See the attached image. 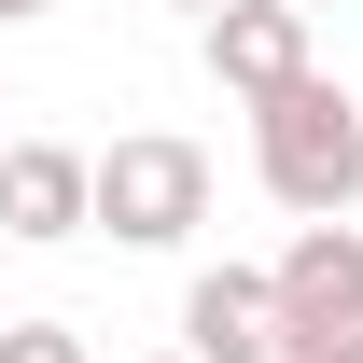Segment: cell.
<instances>
[{"label":"cell","mask_w":363,"mask_h":363,"mask_svg":"<svg viewBox=\"0 0 363 363\" xmlns=\"http://www.w3.org/2000/svg\"><path fill=\"white\" fill-rule=\"evenodd\" d=\"M350 224H363V210H350Z\"/></svg>","instance_id":"12"},{"label":"cell","mask_w":363,"mask_h":363,"mask_svg":"<svg viewBox=\"0 0 363 363\" xmlns=\"http://www.w3.org/2000/svg\"><path fill=\"white\" fill-rule=\"evenodd\" d=\"M196 43H210V84H224L238 112H252V98H279L294 70H321L294 0H224V14H196Z\"/></svg>","instance_id":"4"},{"label":"cell","mask_w":363,"mask_h":363,"mask_svg":"<svg viewBox=\"0 0 363 363\" xmlns=\"http://www.w3.org/2000/svg\"><path fill=\"white\" fill-rule=\"evenodd\" d=\"M252 182H266L294 224L363 210V98L335 70H294L279 98H252Z\"/></svg>","instance_id":"1"},{"label":"cell","mask_w":363,"mask_h":363,"mask_svg":"<svg viewBox=\"0 0 363 363\" xmlns=\"http://www.w3.org/2000/svg\"><path fill=\"white\" fill-rule=\"evenodd\" d=\"M84 224L98 238H126V252H182V238L210 224V154L182 126H140V140H112V154H84Z\"/></svg>","instance_id":"2"},{"label":"cell","mask_w":363,"mask_h":363,"mask_svg":"<svg viewBox=\"0 0 363 363\" xmlns=\"http://www.w3.org/2000/svg\"><path fill=\"white\" fill-rule=\"evenodd\" d=\"M84 154L70 140H0V238H28V252H56V238H84Z\"/></svg>","instance_id":"5"},{"label":"cell","mask_w":363,"mask_h":363,"mask_svg":"<svg viewBox=\"0 0 363 363\" xmlns=\"http://www.w3.org/2000/svg\"><path fill=\"white\" fill-rule=\"evenodd\" d=\"M28 14H56V0H0V28H28Z\"/></svg>","instance_id":"8"},{"label":"cell","mask_w":363,"mask_h":363,"mask_svg":"<svg viewBox=\"0 0 363 363\" xmlns=\"http://www.w3.org/2000/svg\"><path fill=\"white\" fill-rule=\"evenodd\" d=\"M0 363H84L70 321H0Z\"/></svg>","instance_id":"7"},{"label":"cell","mask_w":363,"mask_h":363,"mask_svg":"<svg viewBox=\"0 0 363 363\" xmlns=\"http://www.w3.org/2000/svg\"><path fill=\"white\" fill-rule=\"evenodd\" d=\"M182 14H224V0H182Z\"/></svg>","instance_id":"9"},{"label":"cell","mask_w":363,"mask_h":363,"mask_svg":"<svg viewBox=\"0 0 363 363\" xmlns=\"http://www.w3.org/2000/svg\"><path fill=\"white\" fill-rule=\"evenodd\" d=\"M294 14H321V0H294Z\"/></svg>","instance_id":"11"},{"label":"cell","mask_w":363,"mask_h":363,"mask_svg":"<svg viewBox=\"0 0 363 363\" xmlns=\"http://www.w3.org/2000/svg\"><path fill=\"white\" fill-rule=\"evenodd\" d=\"M154 363H196V350H154Z\"/></svg>","instance_id":"10"},{"label":"cell","mask_w":363,"mask_h":363,"mask_svg":"<svg viewBox=\"0 0 363 363\" xmlns=\"http://www.w3.org/2000/svg\"><path fill=\"white\" fill-rule=\"evenodd\" d=\"M279 294V363H350L363 350V224H294V252L266 266Z\"/></svg>","instance_id":"3"},{"label":"cell","mask_w":363,"mask_h":363,"mask_svg":"<svg viewBox=\"0 0 363 363\" xmlns=\"http://www.w3.org/2000/svg\"><path fill=\"white\" fill-rule=\"evenodd\" d=\"M350 363H363V350H350Z\"/></svg>","instance_id":"13"},{"label":"cell","mask_w":363,"mask_h":363,"mask_svg":"<svg viewBox=\"0 0 363 363\" xmlns=\"http://www.w3.org/2000/svg\"><path fill=\"white\" fill-rule=\"evenodd\" d=\"M182 350H196V363H279V294H266V266H196Z\"/></svg>","instance_id":"6"}]
</instances>
